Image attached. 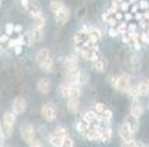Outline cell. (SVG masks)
Returning <instances> with one entry per match:
<instances>
[{
    "instance_id": "6da1fadb",
    "label": "cell",
    "mask_w": 149,
    "mask_h": 147,
    "mask_svg": "<svg viewBox=\"0 0 149 147\" xmlns=\"http://www.w3.org/2000/svg\"><path fill=\"white\" fill-rule=\"evenodd\" d=\"M75 52H77V56H81L84 60L90 62V63H93L96 59L100 57V55H99V47H97L96 44H95V46L75 47Z\"/></svg>"
},
{
    "instance_id": "7a4b0ae2",
    "label": "cell",
    "mask_w": 149,
    "mask_h": 147,
    "mask_svg": "<svg viewBox=\"0 0 149 147\" xmlns=\"http://www.w3.org/2000/svg\"><path fill=\"white\" fill-rule=\"evenodd\" d=\"M112 127H111V122H105L100 121L97 125V135H99V141L100 143H109L112 138Z\"/></svg>"
},
{
    "instance_id": "3957f363",
    "label": "cell",
    "mask_w": 149,
    "mask_h": 147,
    "mask_svg": "<svg viewBox=\"0 0 149 147\" xmlns=\"http://www.w3.org/2000/svg\"><path fill=\"white\" fill-rule=\"evenodd\" d=\"M132 86H133L132 84V77L129 74H121L120 77H115V84H114V90L115 91L127 93Z\"/></svg>"
},
{
    "instance_id": "277c9868",
    "label": "cell",
    "mask_w": 149,
    "mask_h": 147,
    "mask_svg": "<svg viewBox=\"0 0 149 147\" xmlns=\"http://www.w3.org/2000/svg\"><path fill=\"white\" fill-rule=\"evenodd\" d=\"M41 116L45 118V121L47 122H53L58 116V109L53 103H45L43 106H41Z\"/></svg>"
},
{
    "instance_id": "5b68a950",
    "label": "cell",
    "mask_w": 149,
    "mask_h": 147,
    "mask_svg": "<svg viewBox=\"0 0 149 147\" xmlns=\"http://www.w3.org/2000/svg\"><path fill=\"white\" fill-rule=\"evenodd\" d=\"M74 43L75 47H84V46H92L90 44V37L87 32V28H81L74 35Z\"/></svg>"
},
{
    "instance_id": "8992f818",
    "label": "cell",
    "mask_w": 149,
    "mask_h": 147,
    "mask_svg": "<svg viewBox=\"0 0 149 147\" xmlns=\"http://www.w3.org/2000/svg\"><path fill=\"white\" fill-rule=\"evenodd\" d=\"M62 66L67 72H72V71H78L80 66H78V56L77 55H70L63 59L62 62Z\"/></svg>"
},
{
    "instance_id": "52a82bcc",
    "label": "cell",
    "mask_w": 149,
    "mask_h": 147,
    "mask_svg": "<svg viewBox=\"0 0 149 147\" xmlns=\"http://www.w3.org/2000/svg\"><path fill=\"white\" fill-rule=\"evenodd\" d=\"M27 100L24 99V97H15L13 99V101H12V112L18 116V115H22L25 110H27Z\"/></svg>"
},
{
    "instance_id": "ba28073f",
    "label": "cell",
    "mask_w": 149,
    "mask_h": 147,
    "mask_svg": "<svg viewBox=\"0 0 149 147\" xmlns=\"http://www.w3.org/2000/svg\"><path fill=\"white\" fill-rule=\"evenodd\" d=\"M36 137V130L31 124H25L24 127H21V138H22L27 144H30Z\"/></svg>"
},
{
    "instance_id": "9c48e42d",
    "label": "cell",
    "mask_w": 149,
    "mask_h": 147,
    "mask_svg": "<svg viewBox=\"0 0 149 147\" xmlns=\"http://www.w3.org/2000/svg\"><path fill=\"white\" fill-rule=\"evenodd\" d=\"M123 124H124L133 134H136V133L139 131V128H140V121H139V118H134V116H132L130 113L125 116V119H124Z\"/></svg>"
},
{
    "instance_id": "30bf717a",
    "label": "cell",
    "mask_w": 149,
    "mask_h": 147,
    "mask_svg": "<svg viewBox=\"0 0 149 147\" xmlns=\"http://www.w3.org/2000/svg\"><path fill=\"white\" fill-rule=\"evenodd\" d=\"M70 16H71V12L67 6H63L59 12L55 13V21L59 24V25H65L68 21H70Z\"/></svg>"
},
{
    "instance_id": "8fae6325",
    "label": "cell",
    "mask_w": 149,
    "mask_h": 147,
    "mask_svg": "<svg viewBox=\"0 0 149 147\" xmlns=\"http://www.w3.org/2000/svg\"><path fill=\"white\" fill-rule=\"evenodd\" d=\"M145 113V106L142 104V101L139 99H134L132 101V106H130V115L134 118H140Z\"/></svg>"
},
{
    "instance_id": "7c38bea8",
    "label": "cell",
    "mask_w": 149,
    "mask_h": 147,
    "mask_svg": "<svg viewBox=\"0 0 149 147\" xmlns=\"http://www.w3.org/2000/svg\"><path fill=\"white\" fill-rule=\"evenodd\" d=\"M52 88V81L49 78H40L37 82V91L40 94H49Z\"/></svg>"
},
{
    "instance_id": "4fadbf2b",
    "label": "cell",
    "mask_w": 149,
    "mask_h": 147,
    "mask_svg": "<svg viewBox=\"0 0 149 147\" xmlns=\"http://www.w3.org/2000/svg\"><path fill=\"white\" fill-rule=\"evenodd\" d=\"M83 121L86 122L87 125H99V122H100V118H99V115L96 113V112H93V110H87L86 113L83 115Z\"/></svg>"
},
{
    "instance_id": "5bb4252c",
    "label": "cell",
    "mask_w": 149,
    "mask_h": 147,
    "mask_svg": "<svg viewBox=\"0 0 149 147\" xmlns=\"http://www.w3.org/2000/svg\"><path fill=\"white\" fill-rule=\"evenodd\" d=\"M50 52L47 49H40L37 53H36V62H37V65L41 66L43 63H46V62L50 59Z\"/></svg>"
},
{
    "instance_id": "9a60e30c",
    "label": "cell",
    "mask_w": 149,
    "mask_h": 147,
    "mask_svg": "<svg viewBox=\"0 0 149 147\" xmlns=\"http://www.w3.org/2000/svg\"><path fill=\"white\" fill-rule=\"evenodd\" d=\"M136 88H137V93H139V97H146L149 96V79H140L137 84H136Z\"/></svg>"
},
{
    "instance_id": "2e32d148",
    "label": "cell",
    "mask_w": 149,
    "mask_h": 147,
    "mask_svg": "<svg viewBox=\"0 0 149 147\" xmlns=\"http://www.w3.org/2000/svg\"><path fill=\"white\" fill-rule=\"evenodd\" d=\"M118 137L123 140V141H130V140H134V134L125 127L124 124L120 125V128H118Z\"/></svg>"
},
{
    "instance_id": "e0dca14e",
    "label": "cell",
    "mask_w": 149,
    "mask_h": 147,
    "mask_svg": "<svg viewBox=\"0 0 149 147\" xmlns=\"http://www.w3.org/2000/svg\"><path fill=\"white\" fill-rule=\"evenodd\" d=\"M12 134H13V125H10V124H8V122H5V121L0 122V135H2V138L6 140V138H9Z\"/></svg>"
},
{
    "instance_id": "ac0fdd59",
    "label": "cell",
    "mask_w": 149,
    "mask_h": 147,
    "mask_svg": "<svg viewBox=\"0 0 149 147\" xmlns=\"http://www.w3.org/2000/svg\"><path fill=\"white\" fill-rule=\"evenodd\" d=\"M46 21H47L46 15H45L43 12H41L40 15H37V16H34V18H33V28H34V30H45Z\"/></svg>"
},
{
    "instance_id": "d6986e66",
    "label": "cell",
    "mask_w": 149,
    "mask_h": 147,
    "mask_svg": "<svg viewBox=\"0 0 149 147\" xmlns=\"http://www.w3.org/2000/svg\"><path fill=\"white\" fill-rule=\"evenodd\" d=\"M87 32H89V37H90V44L95 46L97 41L100 40V37H102L100 30L96 28V27H90V28H87Z\"/></svg>"
},
{
    "instance_id": "ffe728a7",
    "label": "cell",
    "mask_w": 149,
    "mask_h": 147,
    "mask_svg": "<svg viewBox=\"0 0 149 147\" xmlns=\"http://www.w3.org/2000/svg\"><path fill=\"white\" fill-rule=\"evenodd\" d=\"M27 12H30L31 18L40 15V13H41V6H40V3L37 2V0H30V5H28Z\"/></svg>"
},
{
    "instance_id": "44dd1931",
    "label": "cell",
    "mask_w": 149,
    "mask_h": 147,
    "mask_svg": "<svg viewBox=\"0 0 149 147\" xmlns=\"http://www.w3.org/2000/svg\"><path fill=\"white\" fill-rule=\"evenodd\" d=\"M92 66H93L95 72L102 74V72H105V71H106V60H105L103 57H99V59H96V60L93 62V63H92Z\"/></svg>"
},
{
    "instance_id": "7402d4cb",
    "label": "cell",
    "mask_w": 149,
    "mask_h": 147,
    "mask_svg": "<svg viewBox=\"0 0 149 147\" xmlns=\"http://www.w3.org/2000/svg\"><path fill=\"white\" fill-rule=\"evenodd\" d=\"M84 138H87L89 141H99V135H97V127L96 125H89V130L84 135Z\"/></svg>"
},
{
    "instance_id": "603a6c76",
    "label": "cell",
    "mask_w": 149,
    "mask_h": 147,
    "mask_svg": "<svg viewBox=\"0 0 149 147\" xmlns=\"http://www.w3.org/2000/svg\"><path fill=\"white\" fill-rule=\"evenodd\" d=\"M67 109L71 113H78V110H80V100L78 99H70L67 101Z\"/></svg>"
},
{
    "instance_id": "cb8c5ba5",
    "label": "cell",
    "mask_w": 149,
    "mask_h": 147,
    "mask_svg": "<svg viewBox=\"0 0 149 147\" xmlns=\"http://www.w3.org/2000/svg\"><path fill=\"white\" fill-rule=\"evenodd\" d=\"M63 138H65V137H63ZM63 138H62V137L55 135L53 133H50V134L47 135V141H49V144H50L52 147H61V146H62Z\"/></svg>"
},
{
    "instance_id": "d4e9b609",
    "label": "cell",
    "mask_w": 149,
    "mask_h": 147,
    "mask_svg": "<svg viewBox=\"0 0 149 147\" xmlns=\"http://www.w3.org/2000/svg\"><path fill=\"white\" fill-rule=\"evenodd\" d=\"M31 34V40H33V43H38V41H41L45 38V30H31L30 31Z\"/></svg>"
},
{
    "instance_id": "484cf974",
    "label": "cell",
    "mask_w": 149,
    "mask_h": 147,
    "mask_svg": "<svg viewBox=\"0 0 149 147\" xmlns=\"http://www.w3.org/2000/svg\"><path fill=\"white\" fill-rule=\"evenodd\" d=\"M81 96V87L80 86H70V91H68V99H80Z\"/></svg>"
},
{
    "instance_id": "4316f807",
    "label": "cell",
    "mask_w": 149,
    "mask_h": 147,
    "mask_svg": "<svg viewBox=\"0 0 149 147\" xmlns=\"http://www.w3.org/2000/svg\"><path fill=\"white\" fill-rule=\"evenodd\" d=\"M75 130H77V133L80 134V135H86V133H87V130H89V125L84 122L83 119H80V121H77V124H75Z\"/></svg>"
},
{
    "instance_id": "83f0119b",
    "label": "cell",
    "mask_w": 149,
    "mask_h": 147,
    "mask_svg": "<svg viewBox=\"0 0 149 147\" xmlns=\"http://www.w3.org/2000/svg\"><path fill=\"white\" fill-rule=\"evenodd\" d=\"M63 6H65V5H63V2H62V0H50V5H49V9L53 12V13H56V12H59Z\"/></svg>"
},
{
    "instance_id": "f1b7e54d",
    "label": "cell",
    "mask_w": 149,
    "mask_h": 147,
    "mask_svg": "<svg viewBox=\"0 0 149 147\" xmlns=\"http://www.w3.org/2000/svg\"><path fill=\"white\" fill-rule=\"evenodd\" d=\"M2 121H5V122H8V124H10V125H13V127H15L16 115H15L12 110H8V112H5V115H3V119H2Z\"/></svg>"
},
{
    "instance_id": "f546056e",
    "label": "cell",
    "mask_w": 149,
    "mask_h": 147,
    "mask_svg": "<svg viewBox=\"0 0 149 147\" xmlns=\"http://www.w3.org/2000/svg\"><path fill=\"white\" fill-rule=\"evenodd\" d=\"M58 91H59L61 97H63V99H68V91H70V84H67V82H62L61 86H59V88H58Z\"/></svg>"
},
{
    "instance_id": "4dcf8cb0",
    "label": "cell",
    "mask_w": 149,
    "mask_h": 147,
    "mask_svg": "<svg viewBox=\"0 0 149 147\" xmlns=\"http://www.w3.org/2000/svg\"><path fill=\"white\" fill-rule=\"evenodd\" d=\"M53 134L55 135H58V137H67L68 135V130L65 128V127H63V125H58V127L53 130Z\"/></svg>"
},
{
    "instance_id": "1f68e13d",
    "label": "cell",
    "mask_w": 149,
    "mask_h": 147,
    "mask_svg": "<svg viewBox=\"0 0 149 147\" xmlns=\"http://www.w3.org/2000/svg\"><path fill=\"white\" fill-rule=\"evenodd\" d=\"M40 68L43 69L45 72H53V68H55V62H53V59L50 57V59L46 62V63H43Z\"/></svg>"
},
{
    "instance_id": "d6a6232c",
    "label": "cell",
    "mask_w": 149,
    "mask_h": 147,
    "mask_svg": "<svg viewBox=\"0 0 149 147\" xmlns=\"http://www.w3.org/2000/svg\"><path fill=\"white\" fill-rule=\"evenodd\" d=\"M89 82V74L86 71H80L78 74V86L81 87L83 84H87Z\"/></svg>"
},
{
    "instance_id": "836d02e7",
    "label": "cell",
    "mask_w": 149,
    "mask_h": 147,
    "mask_svg": "<svg viewBox=\"0 0 149 147\" xmlns=\"http://www.w3.org/2000/svg\"><path fill=\"white\" fill-rule=\"evenodd\" d=\"M105 109H106V106L103 103H100V101H97V103H95V106H93V112H96L99 116L105 112Z\"/></svg>"
},
{
    "instance_id": "e575fe53",
    "label": "cell",
    "mask_w": 149,
    "mask_h": 147,
    "mask_svg": "<svg viewBox=\"0 0 149 147\" xmlns=\"http://www.w3.org/2000/svg\"><path fill=\"white\" fill-rule=\"evenodd\" d=\"M125 94L129 96L130 99H133V100H134V99H140V97H139V93H137V88H136V86H132V87L129 88V91H127Z\"/></svg>"
},
{
    "instance_id": "d590c367",
    "label": "cell",
    "mask_w": 149,
    "mask_h": 147,
    "mask_svg": "<svg viewBox=\"0 0 149 147\" xmlns=\"http://www.w3.org/2000/svg\"><path fill=\"white\" fill-rule=\"evenodd\" d=\"M61 147H74V140H72V137L68 134L65 138H63V141H62V146Z\"/></svg>"
},
{
    "instance_id": "8d00e7d4",
    "label": "cell",
    "mask_w": 149,
    "mask_h": 147,
    "mask_svg": "<svg viewBox=\"0 0 149 147\" xmlns=\"http://www.w3.org/2000/svg\"><path fill=\"white\" fill-rule=\"evenodd\" d=\"M13 32H15V25H13V24H6V27H5V34H6L8 37H10Z\"/></svg>"
},
{
    "instance_id": "74e56055",
    "label": "cell",
    "mask_w": 149,
    "mask_h": 147,
    "mask_svg": "<svg viewBox=\"0 0 149 147\" xmlns=\"http://www.w3.org/2000/svg\"><path fill=\"white\" fill-rule=\"evenodd\" d=\"M139 41L142 43V46H143V44H149V35L145 34V32H140V35H139Z\"/></svg>"
},
{
    "instance_id": "f35d334b",
    "label": "cell",
    "mask_w": 149,
    "mask_h": 147,
    "mask_svg": "<svg viewBox=\"0 0 149 147\" xmlns=\"http://www.w3.org/2000/svg\"><path fill=\"white\" fill-rule=\"evenodd\" d=\"M130 5H132V3H129V2L125 0V2H123V3L118 5V9H120L121 12H127V10H129V8H130Z\"/></svg>"
},
{
    "instance_id": "ab89813d",
    "label": "cell",
    "mask_w": 149,
    "mask_h": 147,
    "mask_svg": "<svg viewBox=\"0 0 149 147\" xmlns=\"http://www.w3.org/2000/svg\"><path fill=\"white\" fill-rule=\"evenodd\" d=\"M121 147H137V141H136V140H130V141H123Z\"/></svg>"
},
{
    "instance_id": "60d3db41",
    "label": "cell",
    "mask_w": 149,
    "mask_h": 147,
    "mask_svg": "<svg viewBox=\"0 0 149 147\" xmlns=\"http://www.w3.org/2000/svg\"><path fill=\"white\" fill-rule=\"evenodd\" d=\"M137 9H142V10H148V8H149V3L148 2H145V0H140V2H137Z\"/></svg>"
},
{
    "instance_id": "b9f144b4",
    "label": "cell",
    "mask_w": 149,
    "mask_h": 147,
    "mask_svg": "<svg viewBox=\"0 0 149 147\" xmlns=\"http://www.w3.org/2000/svg\"><path fill=\"white\" fill-rule=\"evenodd\" d=\"M130 46L134 49V50H140L142 49V43L139 41V38H136V40H133L132 43H130Z\"/></svg>"
},
{
    "instance_id": "7bdbcfd3",
    "label": "cell",
    "mask_w": 149,
    "mask_h": 147,
    "mask_svg": "<svg viewBox=\"0 0 149 147\" xmlns=\"http://www.w3.org/2000/svg\"><path fill=\"white\" fill-rule=\"evenodd\" d=\"M28 146H30V147H45V146H43V143H41L40 140H36V138H34Z\"/></svg>"
},
{
    "instance_id": "ee69618b",
    "label": "cell",
    "mask_w": 149,
    "mask_h": 147,
    "mask_svg": "<svg viewBox=\"0 0 149 147\" xmlns=\"http://www.w3.org/2000/svg\"><path fill=\"white\" fill-rule=\"evenodd\" d=\"M10 38L6 35V34H3V35H0V46L2 44H8V41H9Z\"/></svg>"
},
{
    "instance_id": "f6af8a7d",
    "label": "cell",
    "mask_w": 149,
    "mask_h": 147,
    "mask_svg": "<svg viewBox=\"0 0 149 147\" xmlns=\"http://www.w3.org/2000/svg\"><path fill=\"white\" fill-rule=\"evenodd\" d=\"M123 16H124V19H125V22H127V24H129V21L133 19V13H130V12H125Z\"/></svg>"
},
{
    "instance_id": "bcb514c9",
    "label": "cell",
    "mask_w": 149,
    "mask_h": 147,
    "mask_svg": "<svg viewBox=\"0 0 149 147\" xmlns=\"http://www.w3.org/2000/svg\"><path fill=\"white\" fill-rule=\"evenodd\" d=\"M108 34H109L111 37H117V35H118V32H117V30H115V27H114V28H109V31H108Z\"/></svg>"
},
{
    "instance_id": "7dc6e473",
    "label": "cell",
    "mask_w": 149,
    "mask_h": 147,
    "mask_svg": "<svg viewBox=\"0 0 149 147\" xmlns=\"http://www.w3.org/2000/svg\"><path fill=\"white\" fill-rule=\"evenodd\" d=\"M21 5H22V8H24V9H28L30 0H21Z\"/></svg>"
},
{
    "instance_id": "c3c4849f",
    "label": "cell",
    "mask_w": 149,
    "mask_h": 147,
    "mask_svg": "<svg viewBox=\"0 0 149 147\" xmlns=\"http://www.w3.org/2000/svg\"><path fill=\"white\" fill-rule=\"evenodd\" d=\"M13 52H15V55H21V52H22V46H16V47H13Z\"/></svg>"
},
{
    "instance_id": "681fc988",
    "label": "cell",
    "mask_w": 149,
    "mask_h": 147,
    "mask_svg": "<svg viewBox=\"0 0 149 147\" xmlns=\"http://www.w3.org/2000/svg\"><path fill=\"white\" fill-rule=\"evenodd\" d=\"M15 32L21 34V32H22V27H21V25H15Z\"/></svg>"
},
{
    "instance_id": "f907efd6",
    "label": "cell",
    "mask_w": 149,
    "mask_h": 147,
    "mask_svg": "<svg viewBox=\"0 0 149 147\" xmlns=\"http://www.w3.org/2000/svg\"><path fill=\"white\" fill-rule=\"evenodd\" d=\"M143 32H145V34H148V35H149V22H148V25H146V27H145V30H143Z\"/></svg>"
},
{
    "instance_id": "816d5d0a",
    "label": "cell",
    "mask_w": 149,
    "mask_h": 147,
    "mask_svg": "<svg viewBox=\"0 0 149 147\" xmlns=\"http://www.w3.org/2000/svg\"><path fill=\"white\" fill-rule=\"evenodd\" d=\"M3 141H5V140L2 138V135H0V147H3Z\"/></svg>"
},
{
    "instance_id": "f5cc1de1",
    "label": "cell",
    "mask_w": 149,
    "mask_h": 147,
    "mask_svg": "<svg viewBox=\"0 0 149 147\" xmlns=\"http://www.w3.org/2000/svg\"><path fill=\"white\" fill-rule=\"evenodd\" d=\"M129 3H134V2H140V0H127Z\"/></svg>"
},
{
    "instance_id": "db71d44e",
    "label": "cell",
    "mask_w": 149,
    "mask_h": 147,
    "mask_svg": "<svg viewBox=\"0 0 149 147\" xmlns=\"http://www.w3.org/2000/svg\"><path fill=\"white\" fill-rule=\"evenodd\" d=\"M123 2H125V0H115V3H118V5H120V3H123Z\"/></svg>"
},
{
    "instance_id": "11a10c76",
    "label": "cell",
    "mask_w": 149,
    "mask_h": 147,
    "mask_svg": "<svg viewBox=\"0 0 149 147\" xmlns=\"http://www.w3.org/2000/svg\"><path fill=\"white\" fill-rule=\"evenodd\" d=\"M137 147H145V144H142V143H137Z\"/></svg>"
},
{
    "instance_id": "9f6ffc18",
    "label": "cell",
    "mask_w": 149,
    "mask_h": 147,
    "mask_svg": "<svg viewBox=\"0 0 149 147\" xmlns=\"http://www.w3.org/2000/svg\"><path fill=\"white\" fill-rule=\"evenodd\" d=\"M2 3H3V0H0V8H2Z\"/></svg>"
},
{
    "instance_id": "6f0895ef",
    "label": "cell",
    "mask_w": 149,
    "mask_h": 147,
    "mask_svg": "<svg viewBox=\"0 0 149 147\" xmlns=\"http://www.w3.org/2000/svg\"><path fill=\"white\" fill-rule=\"evenodd\" d=\"M148 110H149V103H148Z\"/></svg>"
},
{
    "instance_id": "680465c9",
    "label": "cell",
    "mask_w": 149,
    "mask_h": 147,
    "mask_svg": "<svg viewBox=\"0 0 149 147\" xmlns=\"http://www.w3.org/2000/svg\"><path fill=\"white\" fill-rule=\"evenodd\" d=\"M3 147H8V146H3Z\"/></svg>"
},
{
    "instance_id": "91938a15",
    "label": "cell",
    "mask_w": 149,
    "mask_h": 147,
    "mask_svg": "<svg viewBox=\"0 0 149 147\" xmlns=\"http://www.w3.org/2000/svg\"><path fill=\"white\" fill-rule=\"evenodd\" d=\"M0 47H2V46H0Z\"/></svg>"
}]
</instances>
